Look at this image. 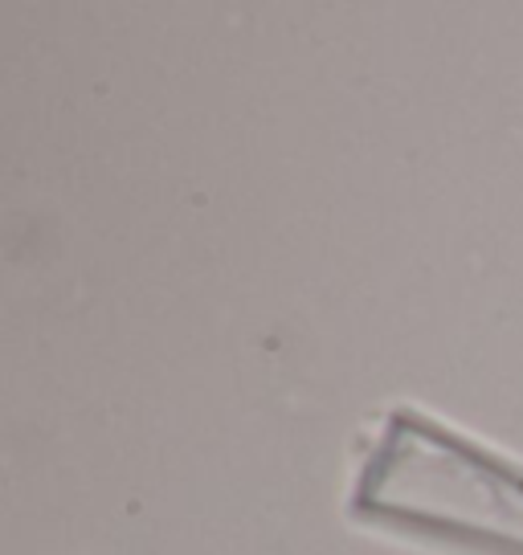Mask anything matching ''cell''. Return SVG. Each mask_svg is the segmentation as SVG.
Wrapping results in <instances>:
<instances>
[{
    "label": "cell",
    "mask_w": 523,
    "mask_h": 555,
    "mask_svg": "<svg viewBox=\"0 0 523 555\" xmlns=\"http://www.w3.org/2000/svg\"><path fill=\"white\" fill-rule=\"evenodd\" d=\"M352 515L467 552L523 555V469L397 409L356 474Z\"/></svg>",
    "instance_id": "1"
}]
</instances>
